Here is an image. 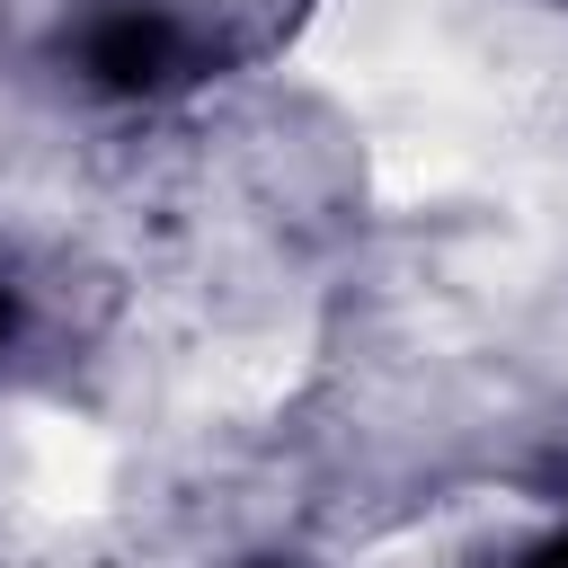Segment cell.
<instances>
[{
    "label": "cell",
    "mask_w": 568,
    "mask_h": 568,
    "mask_svg": "<svg viewBox=\"0 0 568 568\" xmlns=\"http://www.w3.org/2000/svg\"><path fill=\"white\" fill-rule=\"evenodd\" d=\"M80 71L106 98H151V89H169L186 71V27L160 0H106L80 27Z\"/></svg>",
    "instance_id": "6da1fadb"
},
{
    "label": "cell",
    "mask_w": 568,
    "mask_h": 568,
    "mask_svg": "<svg viewBox=\"0 0 568 568\" xmlns=\"http://www.w3.org/2000/svg\"><path fill=\"white\" fill-rule=\"evenodd\" d=\"M9 328H18V293L0 284V337H9Z\"/></svg>",
    "instance_id": "3957f363"
},
{
    "label": "cell",
    "mask_w": 568,
    "mask_h": 568,
    "mask_svg": "<svg viewBox=\"0 0 568 568\" xmlns=\"http://www.w3.org/2000/svg\"><path fill=\"white\" fill-rule=\"evenodd\" d=\"M515 568H568V524H559V532H541V541H532Z\"/></svg>",
    "instance_id": "7a4b0ae2"
}]
</instances>
